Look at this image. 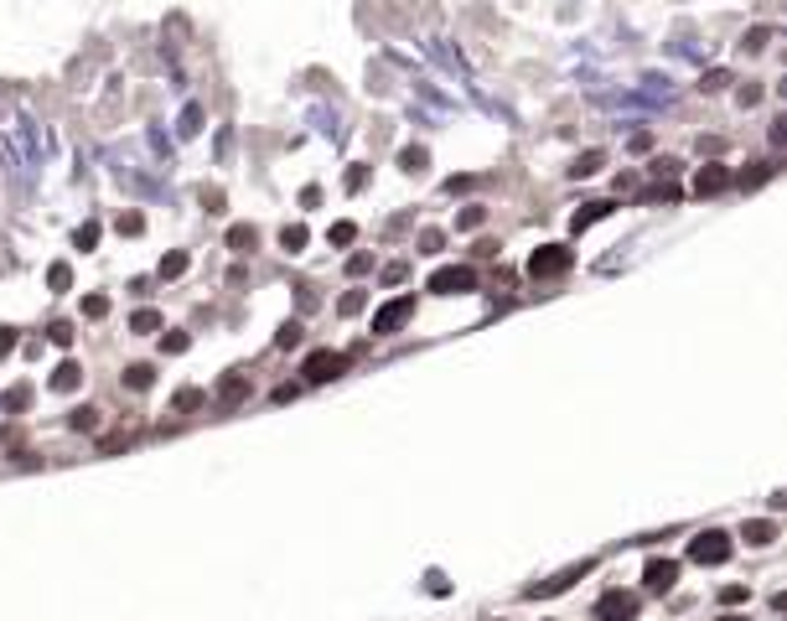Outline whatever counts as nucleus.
<instances>
[{
  "label": "nucleus",
  "instance_id": "f257e3e1",
  "mask_svg": "<svg viewBox=\"0 0 787 621\" xmlns=\"http://www.w3.org/2000/svg\"><path fill=\"white\" fill-rule=\"evenodd\" d=\"M570 264H575V254L565 244H544V249L529 254V274H534V280H549V274H565Z\"/></svg>",
  "mask_w": 787,
  "mask_h": 621
},
{
  "label": "nucleus",
  "instance_id": "f03ea898",
  "mask_svg": "<svg viewBox=\"0 0 787 621\" xmlns=\"http://www.w3.org/2000/svg\"><path fill=\"white\" fill-rule=\"evenodd\" d=\"M342 368H347L342 352L321 347V352H311V358L300 363V373H306V383H332V378H342Z\"/></svg>",
  "mask_w": 787,
  "mask_h": 621
},
{
  "label": "nucleus",
  "instance_id": "7ed1b4c3",
  "mask_svg": "<svg viewBox=\"0 0 787 621\" xmlns=\"http://www.w3.org/2000/svg\"><path fill=\"white\" fill-rule=\"evenodd\" d=\"M596 621H637V596L632 590H606L596 601Z\"/></svg>",
  "mask_w": 787,
  "mask_h": 621
},
{
  "label": "nucleus",
  "instance_id": "20e7f679",
  "mask_svg": "<svg viewBox=\"0 0 787 621\" xmlns=\"http://www.w3.org/2000/svg\"><path fill=\"white\" fill-rule=\"evenodd\" d=\"M471 285H477V270H466V264H445V270L430 274V290H436V295H461Z\"/></svg>",
  "mask_w": 787,
  "mask_h": 621
},
{
  "label": "nucleus",
  "instance_id": "39448f33",
  "mask_svg": "<svg viewBox=\"0 0 787 621\" xmlns=\"http://www.w3.org/2000/svg\"><path fill=\"white\" fill-rule=\"evenodd\" d=\"M689 559H694V564H725V559H730V538L710 528V533H699V538L689 544Z\"/></svg>",
  "mask_w": 787,
  "mask_h": 621
},
{
  "label": "nucleus",
  "instance_id": "423d86ee",
  "mask_svg": "<svg viewBox=\"0 0 787 621\" xmlns=\"http://www.w3.org/2000/svg\"><path fill=\"white\" fill-rule=\"evenodd\" d=\"M410 316H415V295H399V300H389L384 311H373V332H378V337H389V332H399Z\"/></svg>",
  "mask_w": 787,
  "mask_h": 621
},
{
  "label": "nucleus",
  "instance_id": "0eeeda50",
  "mask_svg": "<svg viewBox=\"0 0 787 621\" xmlns=\"http://www.w3.org/2000/svg\"><path fill=\"white\" fill-rule=\"evenodd\" d=\"M580 575H590V559H585V564H570V570H559L555 580H544V585H529V601H539V596H559V590H570Z\"/></svg>",
  "mask_w": 787,
  "mask_h": 621
},
{
  "label": "nucleus",
  "instance_id": "6e6552de",
  "mask_svg": "<svg viewBox=\"0 0 787 621\" xmlns=\"http://www.w3.org/2000/svg\"><path fill=\"white\" fill-rule=\"evenodd\" d=\"M642 580H648V590H674V580H678V564L674 559H648V570H642Z\"/></svg>",
  "mask_w": 787,
  "mask_h": 621
},
{
  "label": "nucleus",
  "instance_id": "1a4fd4ad",
  "mask_svg": "<svg viewBox=\"0 0 787 621\" xmlns=\"http://www.w3.org/2000/svg\"><path fill=\"white\" fill-rule=\"evenodd\" d=\"M730 187V171L725 166H704L699 171V176H694V192H699V197H715V192H725Z\"/></svg>",
  "mask_w": 787,
  "mask_h": 621
},
{
  "label": "nucleus",
  "instance_id": "9d476101",
  "mask_svg": "<svg viewBox=\"0 0 787 621\" xmlns=\"http://www.w3.org/2000/svg\"><path fill=\"white\" fill-rule=\"evenodd\" d=\"M254 244H259L254 223H233V228H228V249H233V254H254Z\"/></svg>",
  "mask_w": 787,
  "mask_h": 621
},
{
  "label": "nucleus",
  "instance_id": "9b49d317",
  "mask_svg": "<svg viewBox=\"0 0 787 621\" xmlns=\"http://www.w3.org/2000/svg\"><path fill=\"white\" fill-rule=\"evenodd\" d=\"M218 399L223 404H239V399H249V373H228L218 383Z\"/></svg>",
  "mask_w": 787,
  "mask_h": 621
},
{
  "label": "nucleus",
  "instance_id": "f8f14e48",
  "mask_svg": "<svg viewBox=\"0 0 787 621\" xmlns=\"http://www.w3.org/2000/svg\"><path fill=\"white\" fill-rule=\"evenodd\" d=\"M772 538H777V523H772V518H751V523H746V544L762 549V544H772Z\"/></svg>",
  "mask_w": 787,
  "mask_h": 621
},
{
  "label": "nucleus",
  "instance_id": "ddd939ff",
  "mask_svg": "<svg viewBox=\"0 0 787 621\" xmlns=\"http://www.w3.org/2000/svg\"><path fill=\"white\" fill-rule=\"evenodd\" d=\"M78 383H83V368H78V363H62L57 373H52V389H57V393H73Z\"/></svg>",
  "mask_w": 787,
  "mask_h": 621
},
{
  "label": "nucleus",
  "instance_id": "4468645a",
  "mask_svg": "<svg viewBox=\"0 0 787 621\" xmlns=\"http://www.w3.org/2000/svg\"><path fill=\"white\" fill-rule=\"evenodd\" d=\"M280 249H285V254H300V249H306V228H300V223H285V228H280Z\"/></svg>",
  "mask_w": 787,
  "mask_h": 621
},
{
  "label": "nucleus",
  "instance_id": "2eb2a0df",
  "mask_svg": "<svg viewBox=\"0 0 787 621\" xmlns=\"http://www.w3.org/2000/svg\"><path fill=\"white\" fill-rule=\"evenodd\" d=\"M601 161H606V155H601V151H585L580 161L570 166V176H596V171H601Z\"/></svg>",
  "mask_w": 787,
  "mask_h": 621
},
{
  "label": "nucleus",
  "instance_id": "dca6fc26",
  "mask_svg": "<svg viewBox=\"0 0 787 621\" xmlns=\"http://www.w3.org/2000/svg\"><path fill=\"white\" fill-rule=\"evenodd\" d=\"M125 383H130V389H151V383H155V373H151L146 363H130V368H125Z\"/></svg>",
  "mask_w": 787,
  "mask_h": 621
},
{
  "label": "nucleus",
  "instance_id": "f3484780",
  "mask_svg": "<svg viewBox=\"0 0 787 621\" xmlns=\"http://www.w3.org/2000/svg\"><path fill=\"white\" fill-rule=\"evenodd\" d=\"M606 213H611V202H590L585 213H575V233H580V228H590V223H596V218H606Z\"/></svg>",
  "mask_w": 787,
  "mask_h": 621
},
{
  "label": "nucleus",
  "instance_id": "a211bd4d",
  "mask_svg": "<svg viewBox=\"0 0 787 621\" xmlns=\"http://www.w3.org/2000/svg\"><path fill=\"white\" fill-rule=\"evenodd\" d=\"M130 326H135V332H161V311H135Z\"/></svg>",
  "mask_w": 787,
  "mask_h": 621
},
{
  "label": "nucleus",
  "instance_id": "6ab92c4d",
  "mask_svg": "<svg viewBox=\"0 0 787 621\" xmlns=\"http://www.w3.org/2000/svg\"><path fill=\"white\" fill-rule=\"evenodd\" d=\"M425 161H430V155H425V145H410V151L399 155V166H404V171H425Z\"/></svg>",
  "mask_w": 787,
  "mask_h": 621
},
{
  "label": "nucleus",
  "instance_id": "aec40b11",
  "mask_svg": "<svg viewBox=\"0 0 787 621\" xmlns=\"http://www.w3.org/2000/svg\"><path fill=\"white\" fill-rule=\"evenodd\" d=\"M326 239H332V244H352V239H358V223H332Z\"/></svg>",
  "mask_w": 787,
  "mask_h": 621
},
{
  "label": "nucleus",
  "instance_id": "412c9836",
  "mask_svg": "<svg viewBox=\"0 0 787 621\" xmlns=\"http://www.w3.org/2000/svg\"><path fill=\"white\" fill-rule=\"evenodd\" d=\"M47 285H52V290H68V285H73V270H68V264H52V270H47Z\"/></svg>",
  "mask_w": 787,
  "mask_h": 621
},
{
  "label": "nucleus",
  "instance_id": "4be33fe9",
  "mask_svg": "<svg viewBox=\"0 0 787 621\" xmlns=\"http://www.w3.org/2000/svg\"><path fill=\"white\" fill-rule=\"evenodd\" d=\"M181 270H187V254H166L161 259V280H176Z\"/></svg>",
  "mask_w": 787,
  "mask_h": 621
},
{
  "label": "nucleus",
  "instance_id": "5701e85b",
  "mask_svg": "<svg viewBox=\"0 0 787 621\" xmlns=\"http://www.w3.org/2000/svg\"><path fill=\"white\" fill-rule=\"evenodd\" d=\"M83 316H88V321H99V316H109V295H88V300H83Z\"/></svg>",
  "mask_w": 787,
  "mask_h": 621
},
{
  "label": "nucleus",
  "instance_id": "b1692460",
  "mask_svg": "<svg viewBox=\"0 0 787 621\" xmlns=\"http://www.w3.org/2000/svg\"><path fill=\"white\" fill-rule=\"evenodd\" d=\"M73 244H78V249H94V244H99V223H83V228L73 233Z\"/></svg>",
  "mask_w": 787,
  "mask_h": 621
},
{
  "label": "nucleus",
  "instance_id": "393cba45",
  "mask_svg": "<svg viewBox=\"0 0 787 621\" xmlns=\"http://www.w3.org/2000/svg\"><path fill=\"white\" fill-rule=\"evenodd\" d=\"M295 342H300V321H285L280 337H274V347H295Z\"/></svg>",
  "mask_w": 787,
  "mask_h": 621
},
{
  "label": "nucleus",
  "instance_id": "a878e982",
  "mask_svg": "<svg viewBox=\"0 0 787 621\" xmlns=\"http://www.w3.org/2000/svg\"><path fill=\"white\" fill-rule=\"evenodd\" d=\"M68 425H73V430H94V425H99V414H94V409H73Z\"/></svg>",
  "mask_w": 787,
  "mask_h": 621
},
{
  "label": "nucleus",
  "instance_id": "bb28decb",
  "mask_svg": "<svg viewBox=\"0 0 787 621\" xmlns=\"http://www.w3.org/2000/svg\"><path fill=\"white\" fill-rule=\"evenodd\" d=\"M440 244H445V239H440L436 228H425V233H419V254H440Z\"/></svg>",
  "mask_w": 787,
  "mask_h": 621
},
{
  "label": "nucleus",
  "instance_id": "cd10ccee",
  "mask_svg": "<svg viewBox=\"0 0 787 621\" xmlns=\"http://www.w3.org/2000/svg\"><path fill=\"white\" fill-rule=\"evenodd\" d=\"M772 171H777V166H772V161H767V166H756V171H751V176H741V187H746V192H751V187H762V181L772 176Z\"/></svg>",
  "mask_w": 787,
  "mask_h": 621
},
{
  "label": "nucleus",
  "instance_id": "c85d7f7f",
  "mask_svg": "<svg viewBox=\"0 0 787 621\" xmlns=\"http://www.w3.org/2000/svg\"><path fill=\"white\" fill-rule=\"evenodd\" d=\"M47 337L57 342V347H68V342H73V326H68V321H52V326H47Z\"/></svg>",
  "mask_w": 787,
  "mask_h": 621
},
{
  "label": "nucleus",
  "instance_id": "c756f323",
  "mask_svg": "<svg viewBox=\"0 0 787 621\" xmlns=\"http://www.w3.org/2000/svg\"><path fill=\"white\" fill-rule=\"evenodd\" d=\"M197 404H202V389H181V393H176V409H181V414L197 409Z\"/></svg>",
  "mask_w": 787,
  "mask_h": 621
},
{
  "label": "nucleus",
  "instance_id": "7c9ffc66",
  "mask_svg": "<svg viewBox=\"0 0 787 621\" xmlns=\"http://www.w3.org/2000/svg\"><path fill=\"white\" fill-rule=\"evenodd\" d=\"M720 601H725V606H741V601H751V590H746V585H725V590H720Z\"/></svg>",
  "mask_w": 787,
  "mask_h": 621
},
{
  "label": "nucleus",
  "instance_id": "2f4dec72",
  "mask_svg": "<svg viewBox=\"0 0 787 621\" xmlns=\"http://www.w3.org/2000/svg\"><path fill=\"white\" fill-rule=\"evenodd\" d=\"M363 187H368V166H352L347 171V192H363Z\"/></svg>",
  "mask_w": 787,
  "mask_h": 621
},
{
  "label": "nucleus",
  "instance_id": "473e14b6",
  "mask_svg": "<svg viewBox=\"0 0 787 621\" xmlns=\"http://www.w3.org/2000/svg\"><path fill=\"white\" fill-rule=\"evenodd\" d=\"M368 270H373L368 254H352V259H347V274H368Z\"/></svg>",
  "mask_w": 787,
  "mask_h": 621
},
{
  "label": "nucleus",
  "instance_id": "72a5a7b5",
  "mask_svg": "<svg viewBox=\"0 0 787 621\" xmlns=\"http://www.w3.org/2000/svg\"><path fill=\"white\" fill-rule=\"evenodd\" d=\"M140 228H146V218H140V213H125V218H120V233H140Z\"/></svg>",
  "mask_w": 787,
  "mask_h": 621
},
{
  "label": "nucleus",
  "instance_id": "f704fd0d",
  "mask_svg": "<svg viewBox=\"0 0 787 621\" xmlns=\"http://www.w3.org/2000/svg\"><path fill=\"white\" fill-rule=\"evenodd\" d=\"M363 311V290H352V295H342V316H358Z\"/></svg>",
  "mask_w": 787,
  "mask_h": 621
},
{
  "label": "nucleus",
  "instance_id": "c9c22d12",
  "mask_svg": "<svg viewBox=\"0 0 787 621\" xmlns=\"http://www.w3.org/2000/svg\"><path fill=\"white\" fill-rule=\"evenodd\" d=\"M26 399H32V389H11V393H6V409H21Z\"/></svg>",
  "mask_w": 787,
  "mask_h": 621
},
{
  "label": "nucleus",
  "instance_id": "e433bc0d",
  "mask_svg": "<svg viewBox=\"0 0 787 621\" xmlns=\"http://www.w3.org/2000/svg\"><path fill=\"white\" fill-rule=\"evenodd\" d=\"M767 42H772V32H767V26H756V32L746 36V47H767Z\"/></svg>",
  "mask_w": 787,
  "mask_h": 621
},
{
  "label": "nucleus",
  "instance_id": "4c0bfd02",
  "mask_svg": "<svg viewBox=\"0 0 787 621\" xmlns=\"http://www.w3.org/2000/svg\"><path fill=\"white\" fill-rule=\"evenodd\" d=\"M202 207L207 213H223V192H202Z\"/></svg>",
  "mask_w": 787,
  "mask_h": 621
},
{
  "label": "nucleus",
  "instance_id": "58836bf2",
  "mask_svg": "<svg viewBox=\"0 0 787 621\" xmlns=\"http://www.w3.org/2000/svg\"><path fill=\"white\" fill-rule=\"evenodd\" d=\"M482 218H487V213H482V207H466V213H461V228H477Z\"/></svg>",
  "mask_w": 787,
  "mask_h": 621
},
{
  "label": "nucleus",
  "instance_id": "ea45409f",
  "mask_svg": "<svg viewBox=\"0 0 787 621\" xmlns=\"http://www.w3.org/2000/svg\"><path fill=\"white\" fill-rule=\"evenodd\" d=\"M16 347V332H11V326H0V352H11Z\"/></svg>",
  "mask_w": 787,
  "mask_h": 621
}]
</instances>
